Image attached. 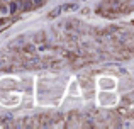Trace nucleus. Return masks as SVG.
<instances>
[{"instance_id":"1","label":"nucleus","mask_w":134,"mask_h":129,"mask_svg":"<svg viewBox=\"0 0 134 129\" xmlns=\"http://www.w3.org/2000/svg\"><path fill=\"white\" fill-rule=\"evenodd\" d=\"M41 2H43V0H34V3H38V5H41Z\"/></svg>"}]
</instances>
